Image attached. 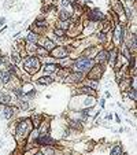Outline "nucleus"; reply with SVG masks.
Segmentation results:
<instances>
[{
	"label": "nucleus",
	"instance_id": "nucleus-11",
	"mask_svg": "<svg viewBox=\"0 0 137 155\" xmlns=\"http://www.w3.org/2000/svg\"><path fill=\"white\" fill-rule=\"evenodd\" d=\"M59 67L60 66L58 63H45V65L42 66V70H44L45 74H52V73H56L59 70Z\"/></svg>",
	"mask_w": 137,
	"mask_h": 155
},
{
	"label": "nucleus",
	"instance_id": "nucleus-3",
	"mask_svg": "<svg viewBox=\"0 0 137 155\" xmlns=\"http://www.w3.org/2000/svg\"><path fill=\"white\" fill-rule=\"evenodd\" d=\"M23 69H25V71L33 76L41 69V62L36 55H29L23 61Z\"/></svg>",
	"mask_w": 137,
	"mask_h": 155
},
{
	"label": "nucleus",
	"instance_id": "nucleus-35",
	"mask_svg": "<svg viewBox=\"0 0 137 155\" xmlns=\"http://www.w3.org/2000/svg\"><path fill=\"white\" fill-rule=\"evenodd\" d=\"M60 4H62V7H67L68 4H70V0H62Z\"/></svg>",
	"mask_w": 137,
	"mask_h": 155
},
{
	"label": "nucleus",
	"instance_id": "nucleus-8",
	"mask_svg": "<svg viewBox=\"0 0 137 155\" xmlns=\"http://www.w3.org/2000/svg\"><path fill=\"white\" fill-rule=\"evenodd\" d=\"M124 40H125V29H124V26L118 25L114 32V41L117 45H122L124 44Z\"/></svg>",
	"mask_w": 137,
	"mask_h": 155
},
{
	"label": "nucleus",
	"instance_id": "nucleus-30",
	"mask_svg": "<svg viewBox=\"0 0 137 155\" xmlns=\"http://www.w3.org/2000/svg\"><path fill=\"white\" fill-rule=\"evenodd\" d=\"M127 95H129V99L130 100H136V87L134 85L129 88V94Z\"/></svg>",
	"mask_w": 137,
	"mask_h": 155
},
{
	"label": "nucleus",
	"instance_id": "nucleus-29",
	"mask_svg": "<svg viewBox=\"0 0 137 155\" xmlns=\"http://www.w3.org/2000/svg\"><path fill=\"white\" fill-rule=\"evenodd\" d=\"M129 61H130L129 62V67H130V70H133V73H134V71H136V56L132 55Z\"/></svg>",
	"mask_w": 137,
	"mask_h": 155
},
{
	"label": "nucleus",
	"instance_id": "nucleus-20",
	"mask_svg": "<svg viewBox=\"0 0 137 155\" xmlns=\"http://www.w3.org/2000/svg\"><path fill=\"white\" fill-rule=\"evenodd\" d=\"M112 8H114V13H118L119 15H121L122 13H124V6H122L118 0H112Z\"/></svg>",
	"mask_w": 137,
	"mask_h": 155
},
{
	"label": "nucleus",
	"instance_id": "nucleus-21",
	"mask_svg": "<svg viewBox=\"0 0 137 155\" xmlns=\"http://www.w3.org/2000/svg\"><path fill=\"white\" fill-rule=\"evenodd\" d=\"M110 155H124V150H122V145L115 144L110 151Z\"/></svg>",
	"mask_w": 137,
	"mask_h": 155
},
{
	"label": "nucleus",
	"instance_id": "nucleus-37",
	"mask_svg": "<svg viewBox=\"0 0 137 155\" xmlns=\"http://www.w3.org/2000/svg\"><path fill=\"white\" fill-rule=\"evenodd\" d=\"M4 22H6V18H4V16H3V18H0V26L4 25Z\"/></svg>",
	"mask_w": 137,
	"mask_h": 155
},
{
	"label": "nucleus",
	"instance_id": "nucleus-27",
	"mask_svg": "<svg viewBox=\"0 0 137 155\" xmlns=\"http://www.w3.org/2000/svg\"><path fill=\"white\" fill-rule=\"evenodd\" d=\"M121 54H124V56L126 59H130V56H132V54H130V49L127 48L126 45H124V47H122L121 48Z\"/></svg>",
	"mask_w": 137,
	"mask_h": 155
},
{
	"label": "nucleus",
	"instance_id": "nucleus-17",
	"mask_svg": "<svg viewBox=\"0 0 137 155\" xmlns=\"http://www.w3.org/2000/svg\"><path fill=\"white\" fill-rule=\"evenodd\" d=\"M70 18H71V13L67 11L66 8H62L59 11V19L60 21H70Z\"/></svg>",
	"mask_w": 137,
	"mask_h": 155
},
{
	"label": "nucleus",
	"instance_id": "nucleus-10",
	"mask_svg": "<svg viewBox=\"0 0 137 155\" xmlns=\"http://www.w3.org/2000/svg\"><path fill=\"white\" fill-rule=\"evenodd\" d=\"M96 62L98 65H104V63H108V51L107 49H101L96 54Z\"/></svg>",
	"mask_w": 137,
	"mask_h": 155
},
{
	"label": "nucleus",
	"instance_id": "nucleus-38",
	"mask_svg": "<svg viewBox=\"0 0 137 155\" xmlns=\"http://www.w3.org/2000/svg\"><path fill=\"white\" fill-rule=\"evenodd\" d=\"M115 121H117L118 124H121V118H119V115H115Z\"/></svg>",
	"mask_w": 137,
	"mask_h": 155
},
{
	"label": "nucleus",
	"instance_id": "nucleus-7",
	"mask_svg": "<svg viewBox=\"0 0 137 155\" xmlns=\"http://www.w3.org/2000/svg\"><path fill=\"white\" fill-rule=\"evenodd\" d=\"M15 107L13 106H7V104H1L0 106V113H1V115H3V118H6V120H11L14 115H15Z\"/></svg>",
	"mask_w": 137,
	"mask_h": 155
},
{
	"label": "nucleus",
	"instance_id": "nucleus-28",
	"mask_svg": "<svg viewBox=\"0 0 137 155\" xmlns=\"http://www.w3.org/2000/svg\"><path fill=\"white\" fill-rule=\"evenodd\" d=\"M70 126H71V128H74V129H78V130L82 129V125H81V121H80V120L71 121V122H70Z\"/></svg>",
	"mask_w": 137,
	"mask_h": 155
},
{
	"label": "nucleus",
	"instance_id": "nucleus-32",
	"mask_svg": "<svg viewBox=\"0 0 137 155\" xmlns=\"http://www.w3.org/2000/svg\"><path fill=\"white\" fill-rule=\"evenodd\" d=\"M36 54H37L39 56H47L49 52H47L45 49L42 48V47H39V48H37V51H36Z\"/></svg>",
	"mask_w": 137,
	"mask_h": 155
},
{
	"label": "nucleus",
	"instance_id": "nucleus-2",
	"mask_svg": "<svg viewBox=\"0 0 137 155\" xmlns=\"http://www.w3.org/2000/svg\"><path fill=\"white\" fill-rule=\"evenodd\" d=\"M95 65V61L91 58H86V56H80L78 59H75L71 63V67L78 73H88Z\"/></svg>",
	"mask_w": 137,
	"mask_h": 155
},
{
	"label": "nucleus",
	"instance_id": "nucleus-25",
	"mask_svg": "<svg viewBox=\"0 0 137 155\" xmlns=\"http://www.w3.org/2000/svg\"><path fill=\"white\" fill-rule=\"evenodd\" d=\"M85 85L88 88H91V89L95 91L96 88H98V81H93V80H86L85 81Z\"/></svg>",
	"mask_w": 137,
	"mask_h": 155
},
{
	"label": "nucleus",
	"instance_id": "nucleus-40",
	"mask_svg": "<svg viewBox=\"0 0 137 155\" xmlns=\"http://www.w3.org/2000/svg\"><path fill=\"white\" fill-rule=\"evenodd\" d=\"M33 155H42V152H41V151H37V152H34Z\"/></svg>",
	"mask_w": 137,
	"mask_h": 155
},
{
	"label": "nucleus",
	"instance_id": "nucleus-26",
	"mask_svg": "<svg viewBox=\"0 0 137 155\" xmlns=\"http://www.w3.org/2000/svg\"><path fill=\"white\" fill-rule=\"evenodd\" d=\"M19 109H22V111H25V110H28V109H29V102H28L25 97L19 100Z\"/></svg>",
	"mask_w": 137,
	"mask_h": 155
},
{
	"label": "nucleus",
	"instance_id": "nucleus-39",
	"mask_svg": "<svg viewBox=\"0 0 137 155\" xmlns=\"http://www.w3.org/2000/svg\"><path fill=\"white\" fill-rule=\"evenodd\" d=\"M111 118H112V115H111V114H107V115H106V120H111Z\"/></svg>",
	"mask_w": 137,
	"mask_h": 155
},
{
	"label": "nucleus",
	"instance_id": "nucleus-5",
	"mask_svg": "<svg viewBox=\"0 0 137 155\" xmlns=\"http://www.w3.org/2000/svg\"><path fill=\"white\" fill-rule=\"evenodd\" d=\"M49 54H51L52 58H56V59H65L68 56V51L65 45H58V47H55Z\"/></svg>",
	"mask_w": 137,
	"mask_h": 155
},
{
	"label": "nucleus",
	"instance_id": "nucleus-14",
	"mask_svg": "<svg viewBox=\"0 0 137 155\" xmlns=\"http://www.w3.org/2000/svg\"><path fill=\"white\" fill-rule=\"evenodd\" d=\"M11 78H13V76L10 74V71L8 70H1L0 71V81H1L4 85L8 84V82L11 81Z\"/></svg>",
	"mask_w": 137,
	"mask_h": 155
},
{
	"label": "nucleus",
	"instance_id": "nucleus-12",
	"mask_svg": "<svg viewBox=\"0 0 137 155\" xmlns=\"http://www.w3.org/2000/svg\"><path fill=\"white\" fill-rule=\"evenodd\" d=\"M41 41H42V45H40V47H42L47 52H51L54 48H55V43H54L51 39H48V37L41 39Z\"/></svg>",
	"mask_w": 137,
	"mask_h": 155
},
{
	"label": "nucleus",
	"instance_id": "nucleus-23",
	"mask_svg": "<svg viewBox=\"0 0 137 155\" xmlns=\"http://www.w3.org/2000/svg\"><path fill=\"white\" fill-rule=\"evenodd\" d=\"M95 97L93 96H86L84 100V106L85 107H93V104H95Z\"/></svg>",
	"mask_w": 137,
	"mask_h": 155
},
{
	"label": "nucleus",
	"instance_id": "nucleus-18",
	"mask_svg": "<svg viewBox=\"0 0 137 155\" xmlns=\"http://www.w3.org/2000/svg\"><path fill=\"white\" fill-rule=\"evenodd\" d=\"M0 102H1V104L11 106V95L10 94H6V92L0 94Z\"/></svg>",
	"mask_w": 137,
	"mask_h": 155
},
{
	"label": "nucleus",
	"instance_id": "nucleus-34",
	"mask_svg": "<svg viewBox=\"0 0 137 155\" xmlns=\"http://www.w3.org/2000/svg\"><path fill=\"white\" fill-rule=\"evenodd\" d=\"M98 40L100 43H106V40H107V36H106V33L104 32H100L98 34Z\"/></svg>",
	"mask_w": 137,
	"mask_h": 155
},
{
	"label": "nucleus",
	"instance_id": "nucleus-42",
	"mask_svg": "<svg viewBox=\"0 0 137 155\" xmlns=\"http://www.w3.org/2000/svg\"><path fill=\"white\" fill-rule=\"evenodd\" d=\"M127 1H129V3H134V1H136V0H127Z\"/></svg>",
	"mask_w": 137,
	"mask_h": 155
},
{
	"label": "nucleus",
	"instance_id": "nucleus-16",
	"mask_svg": "<svg viewBox=\"0 0 137 155\" xmlns=\"http://www.w3.org/2000/svg\"><path fill=\"white\" fill-rule=\"evenodd\" d=\"M54 82V78L51 76H42L37 80V84H41V85H51Z\"/></svg>",
	"mask_w": 137,
	"mask_h": 155
},
{
	"label": "nucleus",
	"instance_id": "nucleus-31",
	"mask_svg": "<svg viewBox=\"0 0 137 155\" xmlns=\"http://www.w3.org/2000/svg\"><path fill=\"white\" fill-rule=\"evenodd\" d=\"M10 58L13 59V62H14V63H19V62H21L19 54H18V52H15V51H14L13 54H11V56H10Z\"/></svg>",
	"mask_w": 137,
	"mask_h": 155
},
{
	"label": "nucleus",
	"instance_id": "nucleus-15",
	"mask_svg": "<svg viewBox=\"0 0 137 155\" xmlns=\"http://www.w3.org/2000/svg\"><path fill=\"white\" fill-rule=\"evenodd\" d=\"M39 39H40V36H39V34H36V33L30 32L29 34L26 36V43H28V44H32V45H36L37 43H39Z\"/></svg>",
	"mask_w": 137,
	"mask_h": 155
},
{
	"label": "nucleus",
	"instance_id": "nucleus-13",
	"mask_svg": "<svg viewBox=\"0 0 137 155\" xmlns=\"http://www.w3.org/2000/svg\"><path fill=\"white\" fill-rule=\"evenodd\" d=\"M67 78L71 82H81V81H84V73H78V71H75V73H71V74H68Z\"/></svg>",
	"mask_w": 137,
	"mask_h": 155
},
{
	"label": "nucleus",
	"instance_id": "nucleus-6",
	"mask_svg": "<svg viewBox=\"0 0 137 155\" xmlns=\"http://www.w3.org/2000/svg\"><path fill=\"white\" fill-rule=\"evenodd\" d=\"M103 70H104L103 65H93V67L88 71V80L98 81L103 74Z\"/></svg>",
	"mask_w": 137,
	"mask_h": 155
},
{
	"label": "nucleus",
	"instance_id": "nucleus-36",
	"mask_svg": "<svg viewBox=\"0 0 137 155\" xmlns=\"http://www.w3.org/2000/svg\"><path fill=\"white\" fill-rule=\"evenodd\" d=\"M104 106H106V100H104V99H101V100H100V107L103 109Z\"/></svg>",
	"mask_w": 137,
	"mask_h": 155
},
{
	"label": "nucleus",
	"instance_id": "nucleus-24",
	"mask_svg": "<svg viewBox=\"0 0 137 155\" xmlns=\"http://www.w3.org/2000/svg\"><path fill=\"white\" fill-rule=\"evenodd\" d=\"M54 34L56 36V39L58 40H60V39H63L66 36V32L65 30H62V29H59V28H54Z\"/></svg>",
	"mask_w": 137,
	"mask_h": 155
},
{
	"label": "nucleus",
	"instance_id": "nucleus-19",
	"mask_svg": "<svg viewBox=\"0 0 137 155\" xmlns=\"http://www.w3.org/2000/svg\"><path fill=\"white\" fill-rule=\"evenodd\" d=\"M41 152H42V155H59V152L54 148V145L52 147H42Z\"/></svg>",
	"mask_w": 137,
	"mask_h": 155
},
{
	"label": "nucleus",
	"instance_id": "nucleus-33",
	"mask_svg": "<svg viewBox=\"0 0 137 155\" xmlns=\"http://www.w3.org/2000/svg\"><path fill=\"white\" fill-rule=\"evenodd\" d=\"M25 94V97H29V99H32V97H34L36 96V89H30V91H28V92H23Z\"/></svg>",
	"mask_w": 137,
	"mask_h": 155
},
{
	"label": "nucleus",
	"instance_id": "nucleus-43",
	"mask_svg": "<svg viewBox=\"0 0 137 155\" xmlns=\"http://www.w3.org/2000/svg\"><path fill=\"white\" fill-rule=\"evenodd\" d=\"M124 155H127V154H124Z\"/></svg>",
	"mask_w": 137,
	"mask_h": 155
},
{
	"label": "nucleus",
	"instance_id": "nucleus-4",
	"mask_svg": "<svg viewBox=\"0 0 137 155\" xmlns=\"http://www.w3.org/2000/svg\"><path fill=\"white\" fill-rule=\"evenodd\" d=\"M33 145H37V147H52V145H55V140L49 135H39L36 139L33 140Z\"/></svg>",
	"mask_w": 137,
	"mask_h": 155
},
{
	"label": "nucleus",
	"instance_id": "nucleus-9",
	"mask_svg": "<svg viewBox=\"0 0 137 155\" xmlns=\"http://www.w3.org/2000/svg\"><path fill=\"white\" fill-rule=\"evenodd\" d=\"M88 19L92 22H99L104 19V15L99 8H93V10H88Z\"/></svg>",
	"mask_w": 137,
	"mask_h": 155
},
{
	"label": "nucleus",
	"instance_id": "nucleus-1",
	"mask_svg": "<svg viewBox=\"0 0 137 155\" xmlns=\"http://www.w3.org/2000/svg\"><path fill=\"white\" fill-rule=\"evenodd\" d=\"M30 130H32V121L30 118H25V120H21L16 125V129H15V137L18 142L21 140H25L29 136Z\"/></svg>",
	"mask_w": 137,
	"mask_h": 155
},
{
	"label": "nucleus",
	"instance_id": "nucleus-41",
	"mask_svg": "<svg viewBox=\"0 0 137 155\" xmlns=\"http://www.w3.org/2000/svg\"><path fill=\"white\" fill-rule=\"evenodd\" d=\"M3 143H4V142H3L1 139H0V147H3Z\"/></svg>",
	"mask_w": 137,
	"mask_h": 155
},
{
	"label": "nucleus",
	"instance_id": "nucleus-22",
	"mask_svg": "<svg viewBox=\"0 0 137 155\" xmlns=\"http://www.w3.org/2000/svg\"><path fill=\"white\" fill-rule=\"evenodd\" d=\"M78 94H82V95H88V96H95V91L93 89H91V88H88V87H82V88H80V91H78Z\"/></svg>",
	"mask_w": 137,
	"mask_h": 155
}]
</instances>
